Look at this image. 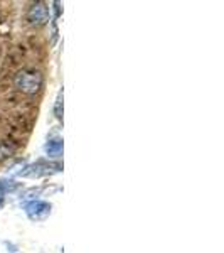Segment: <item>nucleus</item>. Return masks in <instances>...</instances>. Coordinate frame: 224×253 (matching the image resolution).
<instances>
[{
  "mask_svg": "<svg viewBox=\"0 0 224 253\" xmlns=\"http://www.w3.org/2000/svg\"><path fill=\"white\" fill-rule=\"evenodd\" d=\"M14 83H15V86H17V89H20L22 93H26V95H36V93L42 88L44 78L39 71L24 69V71H20L15 75Z\"/></svg>",
  "mask_w": 224,
  "mask_h": 253,
  "instance_id": "obj_1",
  "label": "nucleus"
},
{
  "mask_svg": "<svg viewBox=\"0 0 224 253\" xmlns=\"http://www.w3.org/2000/svg\"><path fill=\"white\" fill-rule=\"evenodd\" d=\"M63 170V164L61 162H47V161H37L34 164H29L19 170L17 175L20 177H42V175H52Z\"/></svg>",
  "mask_w": 224,
  "mask_h": 253,
  "instance_id": "obj_2",
  "label": "nucleus"
},
{
  "mask_svg": "<svg viewBox=\"0 0 224 253\" xmlns=\"http://www.w3.org/2000/svg\"><path fill=\"white\" fill-rule=\"evenodd\" d=\"M52 213V205L47 201H31L26 205V214L31 221H44Z\"/></svg>",
  "mask_w": 224,
  "mask_h": 253,
  "instance_id": "obj_3",
  "label": "nucleus"
},
{
  "mask_svg": "<svg viewBox=\"0 0 224 253\" xmlns=\"http://www.w3.org/2000/svg\"><path fill=\"white\" fill-rule=\"evenodd\" d=\"M49 17H51L49 15V7L44 2L32 3L29 12H27V20H29L32 26H44V24H47Z\"/></svg>",
  "mask_w": 224,
  "mask_h": 253,
  "instance_id": "obj_4",
  "label": "nucleus"
},
{
  "mask_svg": "<svg viewBox=\"0 0 224 253\" xmlns=\"http://www.w3.org/2000/svg\"><path fill=\"white\" fill-rule=\"evenodd\" d=\"M44 152L51 159H59L63 156V138H59V137L51 138V140L44 145Z\"/></svg>",
  "mask_w": 224,
  "mask_h": 253,
  "instance_id": "obj_5",
  "label": "nucleus"
},
{
  "mask_svg": "<svg viewBox=\"0 0 224 253\" xmlns=\"http://www.w3.org/2000/svg\"><path fill=\"white\" fill-rule=\"evenodd\" d=\"M19 187H20V184H17V182L0 181V205H2V201H3V196L7 193H14V191H17Z\"/></svg>",
  "mask_w": 224,
  "mask_h": 253,
  "instance_id": "obj_6",
  "label": "nucleus"
},
{
  "mask_svg": "<svg viewBox=\"0 0 224 253\" xmlns=\"http://www.w3.org/2000/svg\"><path fill=\"white\" fill-rule=\"evenodd\" d=\"M54 117L58 120H63V91H59L58 98H56V103H54Z\"/></svg>",
  "mask_w": 224,
  "mask_h": 253,
  "instance_id": "obj_7",
  "label": "nucleus"
}]
</instances>
